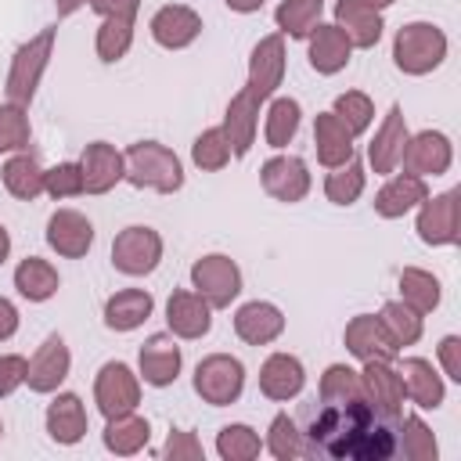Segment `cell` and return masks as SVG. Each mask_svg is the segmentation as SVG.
<instances>
[{
    "instance_id": "cell-13",
    "label": "cell",
    "mask_w": 461,
    "mask_h": 461,
    "mask_svg": "<svg viewBox=\"0 0 461 461\" xmlns=\"http://www.w3.org/2000/svg\"><path fill=\"white\" fill-rule=\"evenodd\" d=\"M180 367H184V353L176 346V335L169 331H155L144 339L140 353H137V375L144 385L151 389H166L180 378Z\"/></svg>"
},
{
    "instance_id": "cell-56",
    "label": "cell",
    "mask_w": 461,
    "mask_h": 461,
    "mask_svg": "<svg viewBox=\"0 0 461 461\" xmlns=\"http://www.w3.org/2000/svg\"><path fill=\"white\" fill-rule=\"evenodd\" d=\"M7 256H11V230L0 223V267L7 263Z\"/></svg>"
},
{
    "instance_id": "cell-53",
    "label": "cell",
    "mask_w": 461,
    "mask_h": 461,
    "mask_svg": "<svg viewBox=\"0 0 461 461\" xmlns=\"http://www.w3.org/2000/svg\"><path fill=\"white\" fill-rule=\"evenodd\" d=\"M18 324H22V317H18V306H14L7 295H0V342L14 339V335H18Z\"/></svg>"
},
{
    "instance_id": "cell-52",
    "label": "cell",
    "mask_w": 461,
    "mask_h": 461,
    "mask_svg": "<svg viewBox=\"0 0 461 461\" xmlns=\"http://www.w3.org/2000/svg\"><path fill=\"white\" fill-rule=\"evenodd\" d=\"M90 11L101 18H137L140 0H90Z\"/></svg>"
},
{
    "instance_id": "cell-21",
    "label": "cell",
    "mask_w": 461,
    "mask_h": 461,
    "mask_svg": "<svg viewBox=\"0 0 461 461\" xmlns=\"http://www.w3.org/2000/svg\"><path fill=\"white\" fill-rule=\"evenodd\" d=\"M407 137H411V130H407L403 108L393 104V108L382 115V122H378V130H375V137H371V144H367V166H371L378 176L396 173V166H400V151H403Z\"/></svg>"
},
{
    "instance_id": "cell-22",
    "label": "cell",
    "mask_w": 461,
    "mask_h": 461,
    "mask_svg": "<svg viewBox=\"0 0 461 461\" xmlns=\"http://www.w3.org/2000/svg\"><path fill=\"white\" fill-rule=\"evenodd\" d=\"M342 342H346L349 357H357L360 364H367V360H396L400 357V349L385 335L378 313H357V317H349L346 321V331H342Z\"/></svg>"
},
{
    "instance_id": "cell-38",
    "label": "cell",
    "mask_w": 461,
    "mask_h": 461,
    "mask_svg": "<svg viewBox=\"0 0 461 461\" xmlns=\"http://www.w3.org/2000/svg\"><path fill=\"white\" fill-rule=\"evenodd\" d=\"M324 18V0H281L274 7L277 32L285 40H306Z\"/></svg>"
},
{
    "instance_id": "cell-50",
    "label": "cell",
    "mask_w": 461,
    "mask_h": 461,
    "mask_svg": "<svg viewBox=\"0 0 461 461\" xmlns=\"http://www.w3.org/2000/svg\"><path fill=\"white\" fill-rule=\"evenodd\" d=\"M25 367L29 360L22 353H0V400H7L25 385Z\"/></svg>"
},
{
    "instance_id": "cell-49",
    "label": "cell",
    "mask_w": 461,
    "mask_h": 461,
    "mask_svg": "<svg viewBox=\"0 0 461 461\" xmlns=\"http://www.w3.org/2000/svg\"><path fill=\"white\" fill-rule=\"evenodd\" d=\"M162 457H166V461H202V457H205V447H202V439H198L194 432L173 429V432L166 436Z\"/></svg>"
},
{
    "instance_id": "cell-5",
    "label": "cell",
    "mask_w": 461,
    "mask_h": 461,
    "mask_svg": "<svg viewBox=\"0 0 461 461\" xmlns=\"http://www.w3.org/2000/svg\"><path fill=\"white\" fill-rule=\"evenodd\" d=\"M194 393L209 407H230L245 393V364L230 353H209L194 364Z\"/></svg>"
},
{
    "instance_id": "cell-11",
    "label": "cell",
    "mask_w": 461,
    "mask_h": 461,
    "mask_svg": "<svg viewBox=\"0 0 461 461\" xmlns=\"http://www.w3.org/2000/svg\"><path fill=\"white\" fill-rule=\"evenodd\" d=\"M285 65H288V47H285V36L281 32H270L263 36L252 54H249V79H245V90L256 94L259 101H270L277 94V86L285 83Z\"/></svg>"
},
{
    "instance_id": "cell-9",
    "label": "cell",
    "mask_w": 461,
    "mask_h": 461,
    "mask_svg": "<svg viewBox=\"0 0 461 461\" xmlns=\"http://www.w3.org/2000/svg\"><path fill=\"white\" fill-rule=\"evenodd\" d=\"M450 162H454V144H450V137L439 133V130H421V133H411V137H407L396 169L429 180V176H443V173L450 169Z\"/></svg>"
},
{
    "instance_id": "cell-31",
    "label": "cell",
    "mask_w": 461,
    "mask_h": 461,
    "mask_svg": "<svg viewBox=\"0 0 461 461\" xmlns=\"http://www.w3.org/2000/svg\"><path fill=\"white\" fill-rule=\"evenodd\" d=\"M151 439V425L144 414L137 411H126V414H115V418H104V432H101V443L108 454L115 457H133L148 447Z\"/></svg>"
},
{
    "instance_id": "cell-7",
    "label": "cell",
    "mask_w": 461,
    "mask_h": 461,
    "mask_svg": "<svg viewBox=\"0 0 461 461\" xmlns=\"http://www.w3.org/2000/svg\"><path fill=\"white\" fill-rule=\"evenodd\" d=\"M191 288L212 310H227L241 295V267L223 252H209L191 263Z\"/></svg>"
},
{
    "instance_id": "cell-30",
    "label": "cell",
    "mask_w": 461,
    "mask_h": 461,
    "mask_svg": "<svg viewBox=\"0 0 461 461\" xmlns=\"http://www.w3.org/2000/svg\"><path fill=\"white\" fill-rule=\"evenodd\" d=\"M151 310H155V299H151L148 288H119V292H112L104 299L101 317H104L108 331L122 335V331H137L151 317Z\"/></svg>"
},
{
    "instance_id": "cell-19",
    "label": "cell",
    "mask_w": 461,
    "mask_h": 461,
    "mask_svg": "<svg viewBox=\"0 0 461 461\" xmlns=\"http://www.w3.org/2000/svg\"><path fill=\"white\" fill-rule=\"evenodd\" d=\"M43 238L61 259H83L94 249V223L79 209H54Z\"/></svg>"
},
{
    "instance_id": "cell-48",
    "label": "cell",
    "mask_w": 461,
    "mask_h": 461,
    "mask_svg": "<svg viewBox=\"0 0 461 461\" xmlns=\"http://www.w3.org/2000/svg\"><path fill=\"white\" fill-rule=\"evenodd\" d=\"M43 194H50L54 202H65V198H76L83 194V169L79 162H58L43 173Z\"/></svg>"
},
{
    "instance_id": "cell-28",
    "label": "cell",
    "mask_w": 461,
    "mask_h": 461,
    "mask_svg": "<svg viewBox=\"0 0 461 461\" xmlns=\"http://www.w3.org/2000/svg\"><path fill=\"white\" fill-rule=\"evenodd\" d=\"M43 425H47V436L58 447L83 443L86 439V407H83V400L76 393H54V400L47 403Z\"/></svg>"
},
{
    "instance_id": "cell-29",
    "label": "cell",
    "mask_w": 461,
    "mask_h": 461,
    "mask_svg": "<svg viewBox=\"0 0 461 461\" xmlns=\"http://www.w3.org/2000/svg\"><path fill=\"white\" fill-rule=\"evenodd\" d=\"M331 22L342 29V36L349 40L353 50H371L382 40V29H385L382 11H371L360 0H335Z\"/></svg>"
},
{
    "instance_id": "cell-57",
    "label": "cell",
    "mask_w": 461,
    "mask_h": 461,
    "mask_svg": "<svg viewBox=\"0 0 461 461\" xmlns=\"http://www.w3.org/2000/svg\"><path fill=\"white\" fill-rule=\"evenodd\" d=\"M364 7H371V11H385V7H393L396 0H360Z\"/></svg>"
},
{
    "instance_id": "cell-3",
    "label": "cell",
    "mask_w": 461,
    "mask_h": 461,
    "mask_svg": "<svg viewBox=\"0 0 461 461\" xmlns=\"http://www.w3.org/2000/svg\"><path fill=\"white\" fill-rule=\"evenodd\" d=\"M450 40L432 22H407L393 36V65L403 76H429L447 61Z\"/></svg>"
},
{
    "instance_id": "cell-10",
    "label": "cell",
    "mask_w": 461,
    "mask_h": 461,
    "mask_svg": "<svg viewBox=\"0 0 461 461\" xmlns=\"http://www.w3.org/2000/svg\"><path fill=\"white\" fill-rule=\"evenodd\" d=\"M457 191H439V194H429L421 205H418V220H414V230L425 245L432 249H443V245H457L461 241V216H457Z\"/></svg>"
},
{
    "instance_id": "cell-45",
    "label": "cell",
    "mask_w": 461,
    "mask_h": 461,
    "mask_svg": "<svg viewBox=\"0 0 461 461\" xmlns=\"http://www.w3.org/2000/svg\"><path fill=\"white\" fill-rule=\"evenodd\" d=\"M331 115L349 130V137L357 140L360 133H367L371 130V122H375V101L364 94V90H346V94H339L335 97V104H331Z\"/></svg>"
},
{
    "instance_id": "cell-34",
    "label": "cell",
    "mask_w": 461,
    "mask_h": 461,
    "mask_svg": "<svg viewBox=\"0 0 461 461\" xmlns=\"http://www.w3.org/2000/svg\"><path fill=\"white\" fill-rule=\"evenodd\" d=\"M43 173H47V169L40 166L36 155H29V148L7 155V162H4V169H0L7 194H14L18 202H36V198L43 194Z\"/></svg>"
},
{
    "instance_id": "cell-2",
    "label": "cell",
    "mask_w": 461,
    "mask_h": 461,
    "mask_svg": "<svg viewBox=\"0 0 461 461\" xmlns=\"http://www.w3.org/2000/svg\"><path fill=\"white\" fill-rule=\"evenodd\" d=\"M122 162H126V176L122 180H130L140 191L176 194L184 187V162L162 140H137V144H130L122 151Z\"/></svg>"
},
{
    "instance_id": "cell-6",
    "label": "cell",
    "mask_w": 461,
    "mask_h": 461,
    "mask_svg": "<svg viewBox=\"0 0 461 461\" xmlns=\"http://www.w3.org/2000/svg\"><path fill=\"white\" fill-rule=\"evenodd\" d=\"M162 234L148 223H130L112 238V267L126 277H148L162 263Z\"/></svg>"
},
{
    "instance_id": "cell-36",
    "label": "cell",
    "mask_w": 461,
    "mask_h": 461,
    "mask_svg": "<svg viewBox=\"0 0 461 461\" xmlns=\"http://www.w3.org/2000/svg\"><path fill=\"white\" fill-rule=\"evenodd\" d=\"M378 321H382V328H385V335L393 339L396 349H407V346H414V342L425 335V313H418V310L407 306L403 299L382 303Z\"/></svg>"
},
{
    "instance_id": "cell-4",
    "label": "cell",
    "mask_w": 461,
    "mask_h": 461,
    "mask_svg": "<svg viewBox=\"0 0 461 461\" xmlns=\"http://www.w3.org/2000/svg\"><path fill=\"white\" fill-rule=\"evenodd\" d=\"M54 40H58V29H40L36 36H29V40L14 50L11 68H7V79H4L7 101L29 108V101L36 97V86H40V79H43L50 58H54Z\"/></svg>"
},
{
    "instance_id": "cell-43",
    "label": "cell",
    "mask_w": 461,
    "mask_h": 461,
    "mask_svg": "<svg viewBox=\"0 0 461 461\" xmlns=\"http://www.w3.org/2000/svg\"><path fill=\"white\" fill-rule=\"evenodd\" d=\"M364 396V382L360 371L349 364H328L321 382H317V400L324 403H346V400H360Z\"/></svg>"
},
{
    "instance_id": "cell-16",
    "label": "cell",
    "mask_w": 461,
    "mask_h": 461,
    "mask_svg": "<svg viewBox=\"0 0 461 461\" xmlns=\"http://www.w3.org/2000/svg\"><path fill=\"white\" fill-rule=\"evenodd\" d=\"M148 32L162 50H184L202 36V14L187 4H162L151 14Z\"/></svg>"
},
{
    "instance_id": "cell-32",
    "label": "cell",
    "mask_w": 461,
    "mask_h": 461,
    "mask_svg": "<svg viewBox=\"0 0 461 461\" xmlns=\"http://www.w3.org/2000/svg\"><path fill=\"white\" fill-rule=\"evenodd\" d=\"M313 151H317V162L324 169H335V166L353 158L357 144H353L349 130L331 112H317V119H313Z\"/></svg>"
},
{
    "instance_id": "cell-51",
    "label": "cell",
    "mask_w": 461,
    "mask_h": 461,
    "mask_svg": "<svg viewBox=\"0 0 461 461\" xmlns=\"http://www.w3.org/2000/svg\"><path fill=\"white\" fill-rule=\"evenodd\" d=\"M436 357H439L443 378L461 382V335H443L439 346H436Z\"/></svg>"
},
{
    "instance_id": "cell-46",
    "label": "cell",
    "mask_w": 461,
    "mask_h": 461,
    "mask_svg": "<svg viewBox=\"0 0 461 461\" xmlns=\"http://www.w3.org/2000/svg\"><path fill=\"white\" fill-rule=\"evenodd\" d=\"M32 140V122H29V108L4 101L0 104V155H14L25 151Z\"/></svg>"
},
{
    "instance_id": "cell-33",
    "label": "cell",
    "mask_w": 461,
    "mask_h": 461,
    "mask_svg": "<svg viewBox=\"0 0 461 461\" xmlns=\"http://www.w3.org/2000/svg\"><path fill=\"white\" fill-rule=\"evenodd\" d=\"M299 122H303V104L295 97L274 94L267 101V112H263V140H267V148H274V151L288 148L295 140V133H299Z\"/></svg>"
},
{
    "instance_id": "cell-39",
    "label": "cell",
    "mask_w": 461,
    "mask_h": 461,
    "mask_svg": "<svg viewBox=\"0 0 461 461\" xmlns=\"http://www.w3.org/2000/svg\"><path fill=\"white\" fill-rule=\"evenodd\" d=\"M396 454H403L407 461H436L439 457V443H436L432 429L418 414H400V425H396Z\"/></svg>"
},
{
    "instance_id": "cell-15",
    "label": "cell",
    "mask_w": 461,
    "mask_h": 461,
    "mask_svg": "<svg viewBox=\"0 0 461 461\" xmlns=\"http://www.w3.org/2000/svg\"><path fill=\"white\" fill-rule=\"evenodd\" d=\"M166 328L184 342L205 339L212 328V306L194 288H173L166 299Z\"/></svg>"
},
{
    "instance_id": "cell-58",
    "label": "cell",
    "mask_w": 461,
    "mask_h": 461,
    "mask_svg": "<svg viewBox=\"0 0 461 461\" xmlns=\"http://www.w3.org/2000/svg\"><path fill=\"white\" fill-rule=\"evenodd\" d=\"M0 439H4V421H0Z\"/></svg>"
},
{
    "instance_id": "cell-1",
    "label": "cell",
    "mask_w": 461,
    "mask_h": 461,
    "mask_svg": "<svg viewBox=\"0 0 461 461\" xmlns=\"http://www.w3.org/2000/svg\"><path fill=\"white\" fill-rule=\"evenodd\" d=\"M303 432L306 457L331 461H389L396 457V425L400 418L378 414L364 396L346 403L310 400L295 418Z\"/></svg>"
},
{
    "instance_id": "cell-41",
    "label": "cell",
    "mask_w": 461,
    "mask_h": 461,
    "mask_svg": "<svg viewBox=\"0 0 461 461\" xmlns=\"http://www.w3.org/2000/svg\"><path fill=\"white\" fill-rule=\"evenodd\" d=\"M364 187H367V169L357 158L328 169V176H324V198L331 205H353L364 194Z\"/></svg>"
},
{
    "instance_id": "cell-12",
    "label": "cell",
    "mask_w": 461,
    "mask_h": 461,
    "mask_svg": "<svg viewBox=\"0 0 461 461\" xmlns=\"http://www.w3.org/2000/svg\"><path fill=\"white\" fill-rule=\"evenodd\" d=\"M259 184H263V191L274 202L295 205V202H303L310 194L313 176H310L306 158H299V155H274V158H267L259 166Z\"/></svg>"
},
{
    "instance_id": "cell-35",
    "label": "cell",
    "mask_w": 461,
    "mask_h": 461,
    "mask_svg": "<svg viewBox=\"0 0 461 461\" xmlns=\"http://www.w3.org/2000/svg\"><path fill=\"white\" fill-rule=\"evenodd\" d=\"M14 288L22 299L29 303H47L58 295L61 288V277H58V267L50 259H40V256H25L18 267H14Z\"/></svg>"
},
{
    "instance_id": "cell-44",
    "label": "cell",
    "mask_w": 461,
    "mask_h": 461,
    "mask_svg": "<svg viewBox=\"0 0 461 461\" xmlns=\"http://www.w3.org/2000/svg\"><path fill=\"white\" fill-rule=\"evenodd\" d=\"M263 450L270 454V457H277V461H295V457H306V450H303V432H299V425H295V418L292 414H274L270 418V425H267V439H263Z\"/></svg>"
},
{
    "instance_id": "cell-24",
    "label": "cell",
    "mask_w": 461,
    "mask_h": 461,
    "mask_svg": "<svg viewBox=\"0 0 461 461\" xmlns=\"http://www.w3.org/2000/svg\"><path fill=\"white\" fill-rule=\"evenodd\" d=\"M396 371H400V378H403L407 400H411L418 411H436V407H443V400H447V378L432 367V360H425V357H403V360L396 364Z\"/></svg>"
},
{
    "instance_id": "cell-17",
    "label": "cell",
    "mask_w": 461,
    "mask_h": 461,
    "mask_svg": "<svg viewBox=\"0 0 461 461\" xmlns=\"http://www.w3.org/2000/svg\"><path fill=\"white\" fill-rule=\"evenodd\" d=\"M76 162L83 169V194H108L126 176L122 151L108 140H90Z\"/></svg>"
},
{
    "instance_id": "cell-23",
    "label": "cell",
    "mask_w": 461,
    "mask_h": 461,
    "mask_svg": "<svg viewBox=\"0 0 461 461\" xmlns=\"http://www.w3.org/2000/svg\"><path fill=\"white\" fill-rule=\"evenodd\" d=\"M234 335L245 346H270V342H277L285 335V313H281V306H274L267 299L241 303L234 310Z\"/></svg>"
},
{
    "instance_id": "cell-37",
    "label": "cell",
    "mask_w": 461,
    "mask_h": 461,
    "mask_svg": "<svg viewBox=\"0 0 461 461\" xmlns=\"http://www.w3.org/2000/svg\"><path fill=\"white\" fill-rule=\"evenodd\" d=\"M396 288H400V299H403L407 306H414L418 313H432V310H439V303H443V285H439V277L429 274V270H421V267H403L400 277H396Z\"/></svg>"
},
{
    "instance_id": "cell-8",
    "label": "cell",
    "mask_w": 461,
    "mask_h": 461,
    "mask_svg": "<svg viewBox=\"0 0 461 461\" xmlns=\"http://www.w3.org/2000/svg\"><path fill=\"white\" fill-rule=\"evenodd\" d=\"M94 403H97V411L104 418L137 411V403H140V375L122 360L101 364V371L94 375Z\"/></svg>"
},
{
    "instance_id": "cell-47",
    "label": "cell",
    "mask_w": 461,
    "mask_h": 461,
    "mask_svg": "<svg viewBox=\"0 0 461 461\" xmlns=\"http://www.w3.org/2000/svg\"><path fill=\"white\" fill-rule=\"evenodd\" d=\"M230 158H234V155H230V144H227V137H223L220 126L202 130V133L194 137V144H191V162H194L202 173H220Z\"/></svg>"
},
{
    "instance_id": "cell-54",
    "label": "cell",
    "mask_w": 461,
    "mask_h": 461,
    "mask_svg": "<svg viewBox=\"0 0 461 461\" xmlns=\"http://www.w3.org/2000/svg\"><path fill=\"white\" fill-rule=\"evenodd\" d=\"M223 4H227V11H234V14H256V11H263L267 0H223Z\"/></svg>"
},
{
    "instance_id": "cell-42",
    "label": "cell",
    "mask_w": 461,
    "mask_h": 461,
    "mask_svg": "<svg viewBox=\"0 0 461 461\" xmlns=\"http://www.w3.org/2000/svg\"><path fill=\"white\" fill-rule=\"evenodd\" d=\"M216 454L223 461H256L263 454V439L252 425L245 421H230L216 432Z\"/></svg>"
},
{
    "instance_id": "cell-20",
    "label": "cell",
    "mask_w": 461,
    "mask_h": 461,
    "mask_svg": "<svg viewBox=\"0 0 461 461\" xmlns=\"http://www.w3.org/2000/svg\"><path fill=\"white\" fill-rule=\"evenodd\" d=\"M259 104L263 101L256 94H249L245 86L227 101V112H223L220 130H223L234 158H245L252 151V144H256V133H259Z\"/></svg>"
},
{
    "instance_id": "cell-40",
    "label": "cell",
    "mask_w": 461,
    "mask_h": 461,
    "mask_svg": "<svg viewBox=\"0 0 461 461\" xmlns=\"http://www.w3.org/2000/svg\"><path fill=\"white\" fill-rule=\"evenodd\" d=\"M133 29H137V18H101L97 25V36H94V50L104 65H115L130 54L133 47Z\"/></svg>"
},
{
    "instance_id": "cell-55",
    "label": "cell",
    "mask_w": 461,
    "mask_h": 461,
    "mask_svg": "<svg viewBox=\"0 0 461 461\" xmlns=\"http://www.w3.org/2000/svg\"><path fill=\"white\" fill-rule=\"evenodd\" d=\"M90 0H54V11H58V18H68V14H76L79 7H86Z\"/></svg>"
},
{
    "instance_id": "cell-26",
    "label": "cell",
    "mask_w": 461,
    "mask_h": 461,
    "mask_svg": "<svg viewBox=\"0 0 461 461\" xmlns=\"http://www.w3.org/2000/svg\"><path fill=\"white\" fill-rule=\"evenodd\" d=\"M429 184L421 176H411V173H389V180L375 191V212L382 220H400L407 212H414L425 198H429Z\"/></svg>"
},
{
    "instance_id": "cell-27",
    "label": "cell",
    "mask_w": 461,
    "mask_h": 461,
    "mask_svg": "<svg viewBox=\"0 0 461 461\" xmlns=\"http://www.w3.org/2000/svg\"><path fill=\"white\" fill-rule=\"evenodd\" d=\"M306 58H310V68L317 76H339L349 65L353 47H349V40L342 36V29L335 22H321L306 36Z\"/></svg>"
},
{
    "instance_id": "cell-25",
    "label": "cell",
    "mask_w": 461,
    "mask_h": 461,
    "mask_svg": "<svg viewBox=\"0 0 461 461\" xmlns=\"http://www.w3.org/2000/svg\"><path fill=\"white\" fill-rule=\"evenodd\" d=\"M306 389V367L295 353H270L259 367V393L274 403H288Z\"/></svg>"
},
{
    "instance_id": "cell-18",
    "label": "cell",
    "mask_w": 461,
    "mask_h": 461,
    "mask_svg": "<svg viewBox=\"0 0 461 461\" xmlns=\"http://www.w3.org/2000/svg\"><path fill=\"white\" fill-rule=\"evenodd\" d=\"M360 382H364V400L378 414H385V418H400L403 414L407 393H403V378H400L393 360H367L360 367Z\"/></svg>"
},
{
    "instance_id": "cell-14",
    "label": "cell",
    "mask_w": 461,
    "mask_h": 461,
    "mask_svg": "<svg viewBox=\"0 0 461 461\" xmlns=\"http://www.w3.org/2000/svg\"><path fill=\"white\" fill-rule=\"evenodd\" d=\"M72 371V353L65 346L61 335H47L36 353L29 357V367H25V385L29 393H40V396H50L61 389V382L68 378Z\"/></svg>"
}]
</instances>
